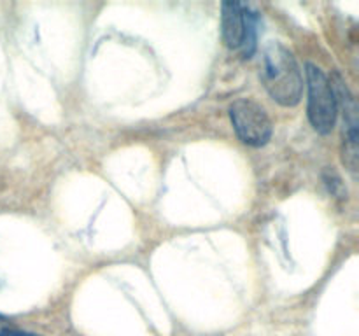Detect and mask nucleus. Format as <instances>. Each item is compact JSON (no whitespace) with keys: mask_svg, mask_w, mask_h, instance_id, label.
Instances as JSON below:
<instances>
[{"mask_svg":"<svg viewBox=\"0 0 359 336\" xmlns=\"http://www.w3.org/2000/svg\"><path fill=\"white\" fill-rule=\"evenodd\" d=\"M259 77L270 97L284 107L300 104L304 93V79L300 66L290 49L279 42H270L259 63Z\"/></svg>","mask_w":359,"mask_h":336,"instance_id":"obj_1","label":"nucleus"},{"mask_svg":"<svg viewBox=\"0 0 359 336\" xmlns=\"http://www.w3.org/2000/svg\"><path fill=\"white\" fill-rule=\"evenodd\" d=\"M305 69H307L305 72H307L309 119H311V125L314 126L316 132L321 133V135H328L335 128L337 114H339L332 83L319 66L307 63Z\"/></svg>","mask_w":359,"mask_h":336,"instance_id":"obj_2","label":"nucleus"},{"mask_svg":"<svg viewBox=\"0 0 359 336\" xmlns=\"http://www.w3.org/2000/svg\"><path fill=\"white\" fill-rule=\"evenodd\" d=\"M230 118L238 139L248 146L262 147L272 136V122L269 114L256 102L248 98L233 102L230 107Z\"/></svg>","mask_w":359,"mask_h":336,"instance_id":"obj_3","label":"nucleus"},{"mask_svg":"<svg viewBox=\"0 0 359 336\" xmlns=\"http://www.w3.org/2000/svg\"><path fill=\"white\" fill-rule=\"evenodd\" d=\"M223 38L230 49H241L245 35V6L238 2H224L223 14Z\"/></svg>","mask_w":359,"mask_h":336,"instance_id":"obj_4","label":"nucleus"},{"mask_svg":"<svg viewBox=\"0 0 359 336\" xmlns=\"http://www.w3.org/2000/svg\"><path fill=\"white\" fill-rule=\"evenodd\" d=\"M258 23L259 18L258 13L251 9V7L245 6V35H244V44H242V52H244L245 58L255 55L256 51V42H258Z\"/></svg>","mask_w":359,"mask_h":336,"instance_id":"obj_5","label":"nucleus"},{"mask_svg":"<svg viewBox=\"0 0 359 336\" xmlns=\"http://www.w3.org/2000/svg\"><path fill=\"white\" fill-rule=\"evenodd\" d=\"M0 336H39V335H34V332H28V331H21V329L4 328L2 331H0Z\"/></svg>","mask_w":359,"mask_h":336,"instance_id":"obj_6","label":"nucleus"},{"mask_svg":"<svg viewBox=\"0 0 359 336\" xmlns=\"http://www.w3.org/2000/svg\"><path fill=\"white\" fill-rule=\"evenodd\" d=\"M4 328H6V317H2V315H0V331H2Z\"/></svg>","mask_w":359,"mask_h":336,"instance_id":"obj_7","label":"nucleus"}]
</instances>
